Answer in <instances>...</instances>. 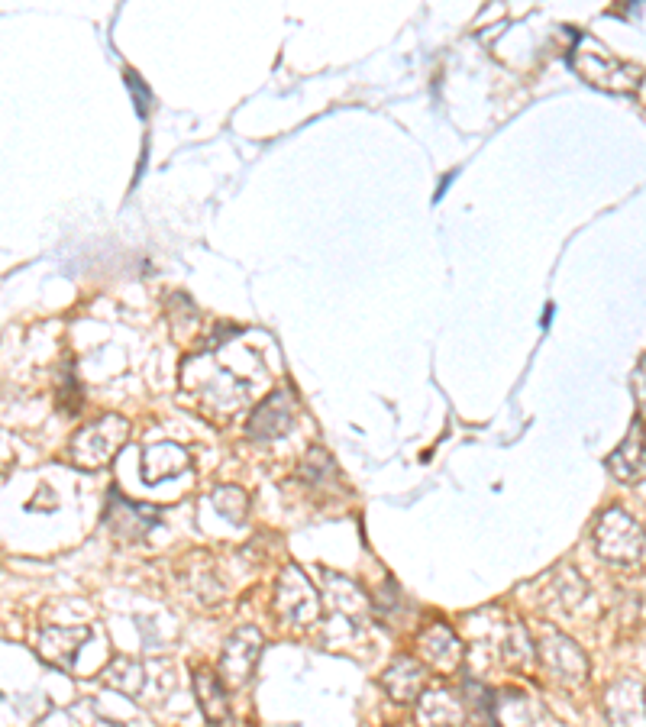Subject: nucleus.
<instances>
[{
  "label": "nucleus",
  "instance_id": "1",
  "mask_svg": "<svg viewBox=\"0 0 646 727\" xmlns=\"http://www.w3.org/2000/svg\"><path fill=\"white\" fill-rule=\"evenodd\" d=\"M575 43L579 46L569 52V62L588 85L598 91H608V94H634L637 91L640 68L614 59V55L601 49L592 36H575Z\"/></svg>",
  "mask_w": 646,
  "mask_h": 727
},
{
  "label": "nucleus",
  "instance_id": "2",
  "mask_svg": "<svg viewBox=\"0 0 646 727\" xmlns=\"http://www.w3.org/2000/svg\"><path fill=\"white\" fill-rule=\"evenodd\" d=\"M595 550L614 566L646 563V527L624 508H608L595 524Z\"/></svg>",
  "mask_w": 646,
  "mask_h": 727
},
{
  "label": "nucleus",
  "instance_id": "3",
  "mask_svg": "<svg viewBox=\"0 0 646 727\" xmlns=\"http://www.w3.org/2000/svg\"><path fill=\"white\" fill-rule=\"evenodd\" d=\"M126 437H130V421H126V417H120V414L97 417V421L84 424L72 437V443H68V463L84 472L101 469L120 453Z\"/></svg>",
  "mask_w": 646,
  "mask_h": 727
},
{
  "label": "nucleus",
  "instance_id": "4",
  "mask_svg": "<svg viewBox=\"0 0 646 727\" xmlns=\"http://www.w3.org/2000/svg\"><path fill=\"white\" fill-rule=\"evenodd\" d=\"M275 614L288 627H311L320 618V595L311 585V579L304 576V569L285 566L275 579Z\"/></svg>",
  "mask_w": 646,
  "mask_h": 727
},
{
  "label": "nucleus",
  "instance_id": "5",
  "mask_svg": "<svg viewBox=\"0 0 646 727\" xmlns=\"http://www.w3.org/2000/svg\"><path fill=\"white\" fill-rule=\"evenodd\" d=\"M537 660L543 663L546 673H550L559 685H566V689L582 685L585 676H588V660H585L582 647L572 637L553 631V627H546V631L540 634Z\"/></svg>",
  "mask_w": 646,
  "mask_h": 727
},
{
  "label": "nucleus",
  "instance_id": "6",
  "mask_svg": "<svg viewBox=\"0 0 646 727\" xmlns=\"http://www.w3.org/2000/svg\"><path fill=\"white\" fill-rule=\"evenodd\" d=\"M262 647H265V637L259 627H236V631L227 637L220 650V676L223 682L230 685H246L249 676L256 673V663L262 656Z\"/></svg>",
  "mask_w": 646,
  "mask_h": 727
},
{
  "label": "nucleus",
  "instance_id": "7",
  "mask_svg": "<svg viewBox=\"0 0 646 727\" xmlns=\"http://www.w3.org/2000/svg\"><path fill=\"white\" fill-rule=\"evenodd\" d=\"M294 414H298V404H294L291 391L288 388H278V391H272V395L259 404L256 411L249 414L246 437L249 440H259V443L285 437V433L294 427Z\"/></svg>",
  "mask_w": 646,
  "mask_h": 727
},
{
  "label": "nucleus",
  "instance_id": "8",
  "mask_svg": "<svg viewBox=\"0 0 646 727\" xmlns=\"http://www.w3.org/2000/svg\"><path fill=\"white\" fill-rule=\"evenodd\" d=\"M107 524L114 530V537L123 543H139L146 540L152 530L159 527V511L139 501L123 498L117 488L110 492V508H107Z\"/></svg>",
  "mask_w": 646,
  "mask_h": 727
},
{
  "label": "nucleus",
  "instance_id": "9",
  "mask_svg": "<svg viewBox=\"0 0 646 727\" xmlns=\"http://www.w3.org/2000/svg\"><path fill=\"white\" fill-rule=\"evenodd\" d=\"M605 715L611 727H646V685L634 676H624L608 685Z\"/></svg>",
  "mask_w": 646,
  "mask_h": 727
},
{
  "label": "nucleus",
  "instance_id": "10",
  "mask_svg": "<svg viewBox=\"0 0 646 727\" xmlns=\"http://www.w3.org/2000/svg\"><path fill=\"white\" fill-rule=\"evenodd\" d=\"M605 466L614 479L624 485L646 482V421L643 417H637V421L630 424L624 443L605 459Z\"/></svg>",
  "mask_w": 646,
  "mask_h": 727
},
{
  "label": "nucleus",
  "instance_id": "11",
  "mask_svg": "<svg viewBox=\"0 0 646 727\" xmlns=\"http://www.w3.org/2000/svg\"><path fill=\"white\" fill-rule=\"evenodd\" d=\"M91 640V627H42L36 637V653L55 669H72L81 643Z\"/></svg>",
  "mask_w": 646,
  "mask_h": 727
},
{
  "label": "nucleus",
  "instance_id": "12",
  "mask_svg": "<svg viewBox=\"0 0 646 727\" xmlns=\"http://www.w3.org/2000/svg\"><path fill=\"white\" fill-rule=\"evenodd\" d=\"M417 650L424 656V663L440 669V673H453V669L462 666V643L453 634V627L446 624H430L424 634L417 637Z\"/></svg>",
  "mask_w": 646,
  "mask_h": 727
},
{
  "label": "nucleus",
  "instance_id": "13",
  "mask_svg": "<svg viewBox=\"0 0 646 727\" xmlns=\"http://www.w3.org/2000/svg\"><path fill=\"white\" fill-rule=\"evenodd\" d=\"M382 689L401 705L417 702V698L427 692V666L417 663L414 656H398V660L385 669Z\"/></svg>",
  "mask_w": 646,
  "mask_h": 727
},
{
  "label": "nucleus",
  "instance_id": "14",
  "mask_svg": "<svg viewBox=\"0 0 646 727\" xmlns=\"http://www.w3.org/2000/svg\"><path fill=\"white\" fill-rule=\"evenodd\" d=\"M191 466V456L178 443H149L143 450V482L159 485L162 479H175Z\"/></svg>",
  "mask_w": 646,
  "mask_h": 727
},
{
  "label": "nucleus",
  "instance_id": "15",
  "mask_svg": "<svg viewBox=\"0 0 646 727\" xmlns=\"http://www.w3.org/2000/svg\"><path fill=\"white\" fill-rule=\"evenodd\" d=\"M417 724L420 727H462L466 724V708L456 695L446 689H427L417 698Z\"/></svg>",
  "mask_w": 646,
  "mask_h": 727
},
{
  "label": "nucleus",
  "instance_id": "16",
  "mask_svg": "<svg viewBox=\"0 0 646 727\" xmlns=\"http://www.w3.org/2000/svg\"><path fill=\"white\" fill-rule=\"evenodd\" d=\"M194 695H198V705L204 711V718L210 724H220L227 718V689H223V676L214 673L210 666H198L191 673Z\"/></svg>",
  "mask_w": 646,
  "mask_h": 727
},
{
  "label": "nucleus",
  "instance_id": "17",
  "mask_svg": "<svg viewBox=\"0 0 646 727\" xmlns=\"http://www.w3.org/2000/svg\"><path fill=\"white\" fill-rule=\"evenodd\" d=\"M104 679H107V685H114L117 692L133 698V695L143 692L146 669L139 660H133V656H117V660H110V666L104 669Z\"/></svg>",
  "mask_w": 646,
  "mask_h": 727
},
{
  "label": "nucleus",
  "instance_id": "18",
  "mask_svg": "<svg viewBox=\"0 0 646 727\" xmlns=\"http://www.w3.org/2000/svg\"><path fill=\"white\" fill-rule=\"evenodd\" d=\"M214 505L223 517H230L233 524H243V517L249 511V498L240 492V488L227 485V488H217L214 492Z\"/></svg>",
  "mask_w": 646,
  "mask_h": 727
},
{
  "label": "nucleus",
  "instance_id": "19",
  "mask_svg": "<svg viewBox=\"0 0 646 727\" xmlns=\"http://www.w3.org/2000/svg\"><path fill=\"white\" fill-rule=\"evenodd\" d=\"M301 475L307 482H323V479H330V475H336V466L323 450H311L301 466Z\"/></svg>",
  "mask_w": 646,
  "mask_h": 727
},
{
  "label": "nucleus",
  "instance_id": "20",
  "mask_svg": "<svg viewBox=\"0 0 646 727\" xmlns=\"http://www.w3.org/2000/svg\"><path fill=\"white\" fill-rule=\"evenodd\" d=\"M630 391H634V401L640 408V417L646 421V356L634 366V375H630Z\"/></svg>",
  "mask_w": 646,
  "mask_h": 727
},
{
  "label": "nucleus",
  "instance_id": "21",
  "mask_svg": "<svg viewBox=\"0 0 646 727\" xmlns=\"http://www.w3.org/2000/svg\"><path fill=\"white\" fill-rule=\"evenodd\" d=\"M59 398H62V408L68 411V414H75L78 408H81V385H78V379H75V372L68 369V385L62 382V388H59Z\"/></svg>",
  "mask_w": 646,
  "mask_h": 727
},
{
  "label": "nucleus",
  "instance_id": "22",
  "mask_svg": "<svg viewBox=\"0 0 646 727\" xmlns=\"http://www.w3.org/2000/svg\"><path fill=\"white\" fill-rule=\"evenodd\" d=\"M126 88H130L133 91V101H136V110H139V114H149V88L143 85V81H139L133 72H126Z\"/></svg>",
  "mask_w": 646,
  "mask_h": 727
}]
</instances>
